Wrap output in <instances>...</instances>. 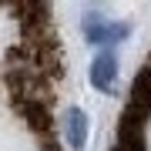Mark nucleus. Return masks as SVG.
Segmentation results:
<instances>
[{"mask_svg":"<svg viewBox=\"0 0 151 151\" xmlns=\"http://www.w3.org/2000/svg\"><path fill=\"white\" fill-rule=\"evenodd\" d=\"M81 34L87 40V47L101 50V47H121L124 40H131V24L108 17L104 10H87L81 17Z\"/></svg>","mask_w":151,"mask_h":151,"instance_id":"nucleus-1","label":"nucleus"},{"mask_svg":"<svg viewBox=\"0 0 151 151\" xmlns=\"http://www.w3.org/2000/svg\"><path fill=\"white\" fill-rule=\"evenodd\" d=\"M118 77H121V64H118L114 47H101L87 64V84L97 94H114L118 91Z\"/></svg>","mask_w":151,"mask_h":151,"instance_id":"nucleus-2","label":"nucleus"},{"mask_svg":"<svg viewBox=\"0 0 151 151\" xmlns=\"http://www.w3.org/2000/svg\"><path fill=\"white\" fill-rule=\"evenodd\" d=\"M87 131H91V121H87L84 108L70 104V108L64 111V138H67V148H70V151H84Z\"/></svg>","mask_w":151,"mask_h":151,"instance_id":"nucleus-3","label":"nucleus"},{"mask_svg":"<svg viewBox=\"0 0 151 151\" xmlns=\"http://www.w3.org/2000/svg\"><path fill=\"white\" fill-rule=\"evenodd\" d=\"M114 151H145V148H141V138H138V131L124 128V134L118 138V148H114Z\"/></svg>","mask_w":151,"mask_h":151,"instance_id":"nucleus-4","label":"nucleus"}]
</instances>
